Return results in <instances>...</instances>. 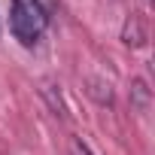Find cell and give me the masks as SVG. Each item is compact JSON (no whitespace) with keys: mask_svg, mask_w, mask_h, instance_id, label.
<instances>
[{"mask_svg":"<svg viewBox=\"0 0 155 155\" xmlns=\"http://www.w3.org/2000/svg\"><path fill=\"white\" fill-rule=\"evenodd\" d=\"M46 25H49V15L37 6V0H12V6H9V31L25 49H34L43 40Z\"/></svg>","mask_w":155,"mask_h":155,"instance_id":"obj_1","label":"cell"},{"mask_svg":"<svg viewBox=\"0 0 155 155\" xmlns=\"http://www.w3.org/2000/svg\"><path fill=\"white\" fill-rule=\"evenodd\" d=\"M122 40H125V46H134V49L146 46V28H143V21H140L137 15H131V18L125 21V28H122Z\"/></svg>","mask_w":155,"mask_h":155,"instance_id":"obj_2","label":"cell"},{"mask_svg":"<svg viewBox=\"0 0 155 155\" xmlns=\"http://www.w3.org/2000/svg\"><path fill=\"white\" fill-rule=\"evenodd\" d=\"M40 94L49 101V107H52V113L55 116H67V107H64V97H61V85H55V82H43V88H40Z\"/></svg>","mask_w":155,"mask_h":155,"instance_id":"obj_4","label":"cell"},{"mask_svg":"<svg viewBox=\"0 0 155 155\" xmlns=\"http://www.w3.org/2000/svg\"><path fill=\"white\" fill-rule=\"evenodd\" d=\"M37 6H40L46 15H52V12H55V6H58V0H37Z\"/></svg>","mask_w":155,"mask_h":155,"instance_id":"obj_6","label":"cell"},{"mask_svg":"<svg viewBox=\"0 0 155 155\" xmlns=\"http://www.w3.org/2000/svg\"><path fill=\"white\" fill-rule=\"evenodd\" d=\"M149 104H152V91L146 88L143 79H134V82H131V107H134V113L146 116V113H149Z\"/></svg>","mask_w":155,"mask_h":155,"instance_id":"obj_3","label":"cell"},{"mask_svg":"<svg viewBox=\"0 0 155 155\" xmlns=\"http://www.w3.org/2000/svg\"><path fill=\"white\" fill-rule=\"evenodd\" d=\"M70 155H94V152L82 137H70Z\"/></svg>","mask_w":155,"mask_h":155,"instance_id":"obj_5","label":"cell"}]
</instances>
